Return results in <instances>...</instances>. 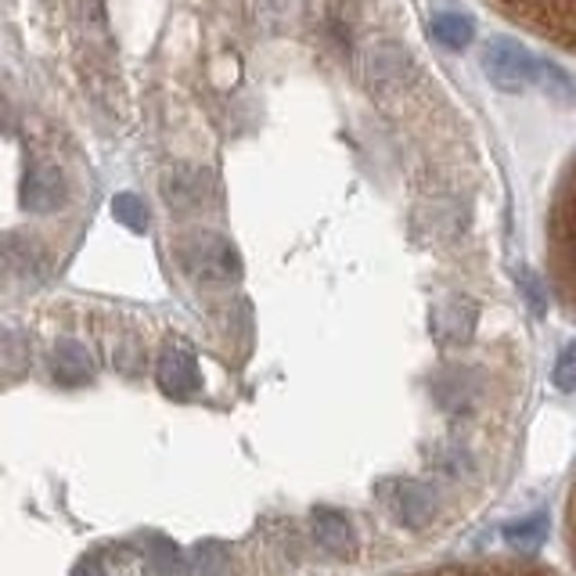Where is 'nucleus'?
<instances>
[{"instance_id":"nucleus-1","label":"nucleus","mask_w":576,"mask_h":576,"mask_svg":"<svg viewBox=\"0 0 576 576\" xmlns=\"http://www.w3.org/2000/svg\"><path fill=\"white\" fill-rule=\"evenodd\" d=\"M176 260H181V267L191 277L210 282V285L234 282V277L242 274L239 249H234L224 234H213V231H195V234H188V239H181V245H176Z\"/></svg>"},{"instance_id":"nucleus-2","label":"nucleus","mask_w":576,"mask_h":576,"mask_svg":"<svg viewBox=\"0 0 576 576\" xmlns=\"http://www.w3.org/2000/svg\"><path fill=\"white\" fill-rule=\"evenodd\" d=\"M491 4H497L512 22L576 54V0H491Z\"/></svg>"},{"instance_id":"nucleus-3","label":"nucleus","mask_w":576,"mask_h":576,"mask_svg":"<svg viewBox=\"0 0 576 576\" xmlns=\"http://www.w3.org/2000/svg\"><path fill=\"white\" fill-rule=\"evenodd\" d=\"M540 69L544 62L529 54L519 40L497 37L483 48V72L497 91H508V94L526 91V87L540 83Z\"/></svg>"},{"instance_id":"nucleus-4","label":"nucleus","mask_w":576,"mask_h":576,"mask_svg":"<svg viewBox=\"0 0 576 576\" xmlns=\"http://www.w3.org/2000/svg\"><path fill=\"white\" fill-rule=\"evenodd\" d=\"M375 494L382 501V508H386L404 529H425L439 512L436 491L422 479H382L375 486Z\"/></svg>"},{"instance_id":"nucleus-5","label":"nucleus","mask_w":576,"mask_h":576,"mask_svg":"<svg viewBox=\"0 0 576 576\" xmlns=\"http://www.w3.org/2000/svg\"><path fill=\"white\" fill-rule=\"evenodd\" d=\"M19 199H22V210H29V213L62 210L65 199H69L65 173L58 170L54 162H37V166H29V173H26Z\"/></svg>"},{"instance_id":"nucleus-6","label":"nucleus","mask_w":576,"mask_h":576,"mask_svg":"<svg viewBox=\"0 0 576 576\" xmlns=\"http://www.w3.org/2000/svg\"><path fill=\"white\" fill-rule=\"evenodd\" d=\"M213 191V176L199 166H173L162 176V199L176 213H195Z\"/></svg>"},{"instance_id":"nucleus-7","label":"nucleus","mask_w":576,"mask_h":576,"mask_svg":"<svg viewBox=\"0 0 576 576\" xmlns=\"http://www.w3.org/2000/svg\"><path fill=\"white\" fill-rule=\"evenodd\" d=\"M48 267V253L43 245L33 239V234H4L0 239V274H11V277H37Z\"/></svg>"},{"instance_id":"nucleus-8","label":"nucleus","mask_w":576,"mask_h":576,"mask_svg":"<svg viewBox=\"0 0 576 576\" xmlns=\"http://www.w3.org/2000/svg\"><path fill=\"white\" fill-rule=\"evenodd\" d=\"M476 317H479V310L472 300H465V295H454V300L447 303H439L436 306V314H433V332L439 343H447V346H462L472 338V332H476Z\"/></svg>"},{"instance_id":"nucleus-9","label":"nucleus","mask_w":576,"mask_h":576,"mask_svg":"<svg viewBox=\"0 0 576 576\" xmlns=\"http://www.w3.org/2000/svg\"><path fill=\"white\" fill-rule=\"evenodd\" d=\"M552 249H576V162L563 173L552 202Z\"/></svg>"},{"instance_id":"nucleus-10","label":"nucleus","mask_w":576,"mask_h":576,"mask_svg":"<svg viewBox=\"0 0 576 576\" xmlns=\"http://www.w3.org/2000/svg\"><path fill=\"white\" fill-rule=\"evenodd\" d=\"M155 378L162 393L170 396H188V393H199L202 386V375H199V364L191 357L188 350H166L159 357V367H155Z\"/></svg>"},{"instance_id":"nucleus-11","label":"nucleus","mask_w":576,"mask_h":576,"mask_svg":"<svg viewBox=\"0 0 576 576\" xmlns=\"http://www.w3.org/2000/svg\"><path fill=\"white\" fill-rule=\"evenodd\" d=\"M314 540L335 558L353 555V526L338 508H317L314 512Z\"/></svg>"},{"instance_id":"nucleus-12","label":"nucleus","mask_w":576,"mask_h":576,"mask_svg":"<svg viewBox=\"0 0 576 576\" xmlns=\"http://www.w3.org/2000/svg\"><path fill=\"white\" fill-rule=\"evenodd\" d=\"M91 353H87L77 338H62V343L54 346V378L62 382V386H80V382L91 378Z\"/></svg>"},{"instance_id":"nucleus-13","label":"nucleus","mask_w":576,"mask_h":576,"mask_svg":"<svg viewBox=\"0 0 576 576\" xmlns=\"http://www.w3.org/2000/svg\"><path fill=\"white\" fill-rule=\"evenodd\" d=\"M476 372H465V367H451L436 378V404L443 411H462L468 407V401L476 396Z\"/></svg>"},{"instance_id":"nucleus-14","label":"nucleus","mask_w":576,"mask_h":576,"mask_svg":"<svg viewBox=\"0 0 576 576\" xmlns=\"http://www.w3.org/2000/svg\"><path fill=\"white\" fill-rule=\"evenodd\" d=\"M191 576H234V558L228 544L220 540H202L195 548V563H191Z\"/></svg>"},{"instance_id":"nucleus-15","label":"nucleus","mask_w":576,"mask_h":576,"mask_svg":"<svg viewBox=\"0 0 576 576\" xmlns=\"http://www.w3.org/2000/svg\"><path fill=\"white\" fill-rule=\"evenodd\" d=\"M29 364V338L26 332H0V378H14L22 375Z\"/></svg>"},{"instance_id":"nucleus-16","label":"nucleus","mask_w":576,"mask_h":576,"mask_svg":"<svg viewBox=\"0 0 576 576\" xmlns=\"http://www.w3.org/2000/svg\"><path fill=\"white\" fill-rule=\"evenodd\" d=\"M472 33H476V26H472V19H465V14L457 11H443L433 19V37L443 43V48H468Z\"/></svg>"},{"instance_id":"nucleus-17","label":"nucleus","mask_w":576,"mask_h":576,"mask_svg":"<svg viewBox=\"0 0 576 576\" xmlns=\"http://www.w3.org/2000/svg\"><path fill=\"white\" fill-rule=\"evenodd\" d=\"M144 576H181V552L173 548V540H166V537L148 540Z\"/></svg>"},{"instance_id":"nucleus-18","label":"nucleus","mask_w":576,"mask_h":576,"mask_svg":"<svg viewBox=\"0 0 576 576\" xmlns=\"http://www.w3.org/2000/svg\"><path fill=\"white\" fill-rule=\"evenodd\" d=\"M112 216L120 220L130 231H144L148 228V205L134 195V191H123V195L112 199Z\"/></svg>"},{"instance_id":"nucleus-19","label":"nucleus","mask_w":576,"mask_h":576,"mask_svg":"<svg viewBox=\"0 0 576 576\" xmlns=\"http://www.w3.org/2000/svg\"><path fill=\"white\" fill-rule=\"evenodd\" d=\"M552 382H555V390H558V393H573V390H576V343L566 346V350L555 357Z\"/></svg>"},{"instance_id":"nucleus-20","label":"nucleus","mask_w":576,"mask_h":576,"mask_svg":"<svg viewBox=\"0 0 576 576\" xmlns=\"http://www.w3.org/2000/svg\"><path fill=\"white\" fill-rule=\"evenodd\" d=\"M544 537V519L534 515V519H523V523H512L505 526V540L515 544V548H534V544Z\"/></svg>"},{"instance_id":"nucleus-21","label":"nucleus","mask_w":576,"mask_h":576,"mask_svg":"<svg viewBox=\"0 0 576 576\" xmlns=\"http://www.w3.org/2000/svg\"><path fill=\"white\" fill-rule=\"evenodd\" d=\"M443 476H451V479H457V476H465V472L472 468V457L462 451V447H447V451H439L436 454V462H433Z\"/></svg>"},{"instance_id":"nucleus-22","label":"nucleus","mask_w":576,"mask_h":576,"mask_svg":"<svg viewBox=\"0 0 576 576\" xmlns=\"http://www.w3.org/2000/svg\"><path fill=\"white\" fill-rule=\"evenodd\" d=\"M519 285H523V295H529V303H534V310H544V295H540L537 277H534V274H523Z\"/></svg>"},{"instance_id":"nucleus-23","label":"nucleus","mask_w":576,"mask_h":576,"mask_svg":"<svg viewBox=\"0 0 576 576\" xmlns=\"http://www.w3.org/2000/svg\"><path fill=\"white\" fill-rule=\"evenodd\" d=\"M72 576H109V573H105V566L98 563V558H83V563L72 569Z\"/></svg>"},{"instance_id":"nucleus-24","label":"nucleus","mask_w":576,"mask_h":576,"mask_svg":"<svg viewBox=\"0 0 576 576\" xmlns=\"http://www.w3.org/2000/svg\"><path fill=\"white\" fill-rule=\"evenodd\" d=\"M8 123H11V109H8L4 91H0V127H8Z\"/></svg>"},{"instance_id":"nucleus-25","label":"nucleus","mask_w":576,"mask_h":576,"mask_svg":"<svg viewBox=\"0 0 576 576\" xmlns=\"http://www.w3.org/2000/svg\"><path fill=\"white\" fill-rule=\"evenodd\" d=\"M465 576H512V573H465Z\"/></svg>"}]
</instances>
